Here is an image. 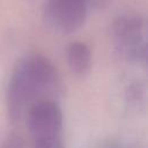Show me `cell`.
Listing matches in <instances>:
<instances>
[{
	"mask_svg": "<svg viewBox=\"0 0 148 148\" xmlns=\"http://www.w3.org/2000/svg\"><path fill=\"white\" fill-rule=\"evenodd\" d=\"M62 90L56 66L46 57L28 54L15 65L6 90V108L12 123L24 119L29 109L45 99H58Z\"/></svg>",
	"mask_w": 148,
	"mask_h": 148,
	"instance_id": "6da1fadb",
	"label": "cell"
},
{
	"mask_svg": "<svg viewBox=\"0 0 148 148\" xmlns=\"http://www.w3.org/2000/svg\"><path fill=\"white\" fill-rule=\"evenodd\" d=\"M28 148H64V114L58 99L32 105L24 117Z\"/></svg>",
	"mask_w": 148,
	"mask_h": 148,
	"instance_id": "7a4b0ae2",
	"label": "cell"
},
{
	"mask_svg": "<svg viewBox=\"0 0 148 148\" xmlns=\"http://www.w3.org/2000/svg\"><path fill=\"white\" fill-rule=\"evenodd\" d=\"M112 38L121 58L135 64H146L147 25L141 17L134 15L119 17L113 24Z\"/></svg>",
	"mask_w": 148,
	"mask_h": 148,
	"instance_id": "3957f363",
	"label": "cell"
},
{
	"mask_svg": "<svg viewBox=\"0 0 148 148\" xmlns=\"http://www.w3.org/2000/svg\"><path fill=\"white\" fill-rule=\"evenodd\" d=\"M90 0H45L47 22L60 32H72L86 21Z\"/></svg>",
	"mask_w": 148,
	"mask_h": 148,
	"instance_id": "277c9868",
	"label": "cell"
},
{
	"mask_svg": "<svg viewBox=\"0 0 148 148\" xmlns=\"http://www.w3.org/2000/svg\"><path fill=\"white\" fill-rule=\"evenodd\" d=\"M67 60L72 72L77 75H82L90 68L91 52L84 43L74 42L67 49Z\"/></svg>",
	"mask_w": 148,
	"mask_h": 148,
	"instance_id": "5b68a950",
	"label": "cell"
}]
</instances>
